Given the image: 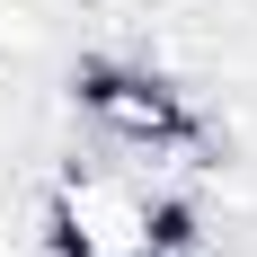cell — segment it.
<instances>
[{"label":"cell","mask_w":257,"mask_h":257,"mask_svg":"<svg viewBox=\"0 0 257 257\" xmlns=\"http://www.w3.org/2000/svg\"><path fill=\"white\" fill-rule=\"evenodd\" d=\"M133 257H204V231H195L178 204H151V231H142Z\"/></svg>","instance_id":"obj_3"},{"label":"cell","mask_w":257,"mask_h":257,"mask_svg":"<svg viewBox=\"0 0 257 257\" xmlns=\"http://www.w3.org/2000/svg\"><path fill=\"white\" fill-rule=\"evenodd\" d=\"M151 231V204L115 169H62L53 178V257H133Z\"/></svg>","instance_id":"obj_1"},{"label":"cell","mask_w":257,"mask_h":257,"mask_svg":"<svg viewBox=\"0 0 257 257\" xmlns=\"http://www.w3.org/2000/svg\"><path fill=\"white\" fill-rule=\"evenodd\" d=\"M80 106L98 115V133H115V142H169V133H186L195 115H186V98L169 89L160 71H133V62H80Z\"/></svg>","instance_id":"obj_2"}]
</instances>
